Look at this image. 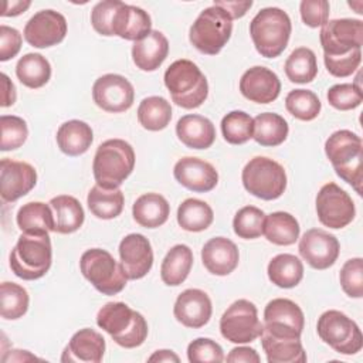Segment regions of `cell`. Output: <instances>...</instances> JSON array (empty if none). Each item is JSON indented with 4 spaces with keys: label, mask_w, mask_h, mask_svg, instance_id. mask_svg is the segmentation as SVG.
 Listing matches in <instances>:
<instances>
[{
    "label": "cell",
    "mask_w": 363,
    "mask_h": 363,
    "mask_svg": "<svg viewBox=\"0 0 363 363\" xmlns=\"http://www.w3.org/2000/svg\"><path fill=\"white\" fill-rule=\"evenodd\" d=\"M132 214L139 225L145 228H157L167 221L170 204L159 193H145L133 203Z\"/></svg>",
    "instance_id": "obj_30"
},
{
    "label": "cell",
    "mask_w": 363,
    "mask_h": 363,
    "mask_svg": "<svg viewBox=\"0 0 363 363\" xmlns=\"http://www.w3.org/2000/svg\"><path fill=\"white\" fill-rule=\"evenodd\" d=\"M221 133L225 142L242 145L252 139L254 119L244 111H231L221 119Z\"/></svg>",
    "instance_id": "obj_43"
},
{
    "label": "cell",
    "mask_w": 363,
    "mask_h": 363,
    "mask_svg": "<svg viewBox=\"0 0 363 363\" xmlns=\"http://www.w3.org/2000/svg\"><path fill=\"white\" fill-rule=\"evenodd\" d=\"M13 274L24 281L43 278L52 262V247L48 233H23L10 252Z\"/></svg>",
    "instance_id": "obj_4"
},
{
    "label": "cell",
    "mask_w": 363,
    "mask_h": 363,
    "mask_svg": "<svg viewBox=\"0 0 363 363\" xmlns=\"http://www.w3.org/2000/svg\"><path fill=\"white\" fill-rule=\"evenodd\" d=\"M30 296L26 288L14 282H1L0 285V315L3 319L16 320L26 315Z\"/></svg>",
    "instance_id": "obj_42"
},
{
    "label": "cell",
    "mask_w": 363,
    "mask_h": 363,
    "mask_svg": "<svg viewBox=\"0 0 363 363\" xmlns=\"http://www.w3.org/2000/svg\"><path fill=\"white\" fill-rule=\"evenodd\" d=\"M1 128V142L0 149L3 152L18 149L24 145L28 136V128L23 118L16 115H1L0 116Z\"/></svg>",
    "instance_id": "obj_46"
},
{
    "label": "cell",
    "mask_w": 363,
    "mask_h": 363,
    "mask_svg": "<svg viewBox=\"0 0 363 363\" xmlns=\"http://www.w3.org/2000/svg\"><path fill=\"white\" fill-rule=\"evenodd\" d=\"M54 216V231L58 234H71L79 230L85 220L81 203L68 194L55 196L50 200Z\"/></svg>",
    "instance_id": "obj_29"
},
{
    "label": "cell",
    "mask_w": 363,
    "mask_h": 363,
    "mask_svg": "<svg viewBox=\"0 0 363 363\" xmlns=\"http://www.w3.org/2000/svg\"><path fill=\"white\" fill-rule=\"evenodd\" d=\"M328 102L337 111H350L363 101V92L356 84H336L328 89Z\"/></svg>",
    "instance_id": "obj_47"
},
{
    "label": "cell",
    "mask_w": 363,
    "mask_h": 363,
    "mask_svg": "<svg viewBox=\"0 0 363 363\" xmlns=\"http://www.w3.org/2000/svg\"><path fill=\"white\" fill-rule=\"evenodd\" d=\"M298 250L312 268L328 269L336 262L340 245L333 234L322 228H311L301 237Z\"/></svg>",
    "instance_id": "obj_17"
},
{
    "label": "cell",
    "mask_w": 363,
    "mask_h": 363,
    "mask_svg": "<svg viewBox=\"0 0 363 363\" xmlns=\"http://www.w3.org/2000/svg\"><path fill=\"white\" fill-rule=\"evenodd\" d=\"M105 347V339L99 332L91 328H84L72 335L61 354V362L99 363L104 357Z\"/></svg>",
    "instance_id": "obj_23"
},
{
    "label": "cell",
    "mask_w": 363,
    "mask_h": 363,
    "mask_svg": "<svg viewBox=\"0 0 363 363\" xmlns=\"http://www.w3.org/2000/svg\"><path fill=\"white\" fill-rule=\"evenodd\" d=\"M37 184V172L27 163L9 157L0 162V196L4 201L13 203L26 196Z\"/></svg>",
    "instance_id": "obj_18"
},
{
    "label": "cell",
    "mask_w": 363,
    "mask_h": 363,
    "mask_svg": "<svg viewBox=\"0 0 363 363\" xmlns=\"http://www.w3.org/2000/svg\"><path fill=\"white\" fill-rule=\"evenodd\" d=\"M31 6V1L28 0H13V1H4L1 17H14L24 13Z\"/></svg>",
    "instance_id": "obj_55"
},
{
    "label": "cell",
    "mask_w": 363,
    "mask_h": 363,
    "mask_svg": "<svg viewBox=\"0 0 363 363\" xmlns=\"http://www.w3.org/2000/svg\"><path fill=\"white\" fill-rule=\"evenodd\" d=\"M319 40L323 50V60L352 57L362 52L363 21L359 18L328 20L320 27Z\"/></svg>",
    "instance_id": "obj_10"
},
{
    "label": "cell",
    "mask_w": 363,
    "mask_h": 363,
    "mask_svg": "<svg viewBox=\"0 0 363 363\" xmlns=\"http://www.w3.org/2000/svg\"><path fill=\"white\" fill-rule=\"evenodd\" d=\"M173 176L183 187L196 193H207L218 183L216 167L194 156L179 159L173 167Z\"/></svg>",
    "instance_id": "obj_20"
},
{
    "label": "cell",
    "mask_w": 363,
    "mask_h": 363,
    "mask_svg": "<svg viewBox=\"0 0 363 363\" xmlns=\"http://www.w3.org/2000/svg\"><path fill=\"white\" fill-rule=\"evenodd\" d=\"M244 189L261 200H275L286 189V173L282 164L265 156L252 157L242 169Z\"/></svg>",
    "instance_id": "obj_9"
},
{
    "label": "cell",
    "mask_w": 363,
    "mask_h": 363,
    "mask_svg": "<svg viewBox=\"0 0 363 363\" xmlns=\"http://www.w3.org/2000/svg\"><path fill=\"white\" fill-rule=\"evenodd\" d=\"M119 258L128 279L143 278L153 265L150 241L139 233L128 234L119 242Z\"/></svg>",
    "instance_id": "obj_19"
},
{
    "label": "cell",
    "mask_w": 363,
    "mask_h": 363,
    "mask_svg": "<svg viewBox=\"0 0 363 363\" xmlns=\"http://www.w3.org/2000/svg\"><path fill=\"white\" fill-rule=\"evenodd\" d=\"M265 213L255 206L241 207L233 220L234 233L244 240H254L262 235Z\"/></svg>",
    "instance_id": "obj_45"
},
{
    "label": "cell",
    "mask_w": 363,
    "mask_h": 363,
    "mask_svg": "<svg viewBox=\"0 0 363 363\" xmlns=\"http://www.w3.org/2000/svg\"><path fill=\"white\" fill-rule=\"evenodd\" d=\"M343 292L350 298L363 296V259L360 257L347 259L339 274Z\"/></svg>",
    "instance_id": "obj_48"
},
{
    "label": "cell",
    "mask_w": 363,
    "mask_h": 363,
    "mask_svg": "<svg viewBox=\"0 0 363 363\" xmlns=\"http://www.w3.org/2000/svg\"><path fill=\"white\" fill-rule=\"evenodd\" d=\"M315 204L320 224L329 228H343L350 224L356 216V207L352 197L333 182H329L319 189Z\"/></svg>",
    "instance_id": "obj_13"
},
{
    "label": "cell",
    "mask_w": 363,
    "mask_h": 363,
    "mask_svg": "<svg viewBox=\"0 0 363 363\" xmlns=\"http://www.w3.org/2000/svg\"><path fill=\"white\" fill-rule=\"evenodd\" d=\"M176 135L190 149H207L216 140L213 122L197 113L182 116L176 123Z\"/></svg>",
    "instance_id": "obj_27"
},
{
    "label": "cell",
    "mask_w": 363,
    "mask_h": 363,
    "mask_svg": "<svg viewBox=\"0 0 363 363\" xmlns=\"http://www.w3.org/2000/svg\"><path fill=\"white\" fill-rule=\"evenodd\" d=\"M17 225L23 233L45 234L54 231V216L50 204L30 201L23 204L16 217Z\"/></svg>",
    "instance_id": "obj_34"
},
{
    "label": "cell",
    "mask_w": 363,
    "mask_h": 363,
    "mask_svg": "<svg viewBox=\"0 0 363 363\" xmlns=\"http://www.w3.org/2000/svg\"><path fill=\"white\" fill-rule=\"evenodd\" d=\"M149 362H180L179 356L173 352V350H167V349H162V350H156L152 356H149L147 359Z\"/></svg>",
    "instance_id": "obj_57"
},
{
    "label": "cell",
    "mask_w": 363,
    "mask_h": 363,
    "mask_svg": "<svg viewBox=\"0 0 363 363\" xmlns=\"http://www.w3.org/2000/svg\"><path fill=\"white\" fill-rule=\"evenodd\" d=\"M316 332L322 342L342 354H356L363 347V335L357 323L346 313L329 309L316 323Z\"/></svg>",
    "instance_id": "obj_11"
},
{
    "label": "cell",
    "mask_w": 363,
    "mask_h": 363,
    "mask_svg": "<svg viewBox=\"0 0 363 363\" xmlns=\"http://www.w3.org/2000/svg\"><path fill=\"white\" fill-rule=\"evenodd\" d=\"M220 332L224 339L237 345L258 339L262 333V323L258 319L257 306L248 299L233 302L220 319Z\"/></svg>",
    "instance_id": "obj_12"
},
{
    "label": "cell",
    "mask_w": 363,
    "mask_h": 363,
    "mask_svg": "<svg viewBox=\"0 0 363 363\" xmlns=\"http://www.w3.org/2000/svg\"><path fill=\"white\" fill-rule=\"evenodd\" d=\"M138 121L142 128L157 132L164 129L172 121L170 102L163 96H147L138 106Z\"/></svg>",
    "instance_id": "obj_40"
},
{
    "label": "cell",
    "mask_w": 363,
    "mask_h": 363,
    "mask_svg": "<svg viewBox=\"0 0 363 363\" xmlns=\"http://www.w3.org/2000/svg\"><path fill=\"white\" fill-rule=\"evenodd\" d=\"M329 10L330 6L326 0H303L299 4L301 18L311 28L325 26L329 18Z\"/></svg>",
    "instance_id": "obj_51"
},
{
    "label": "cell",
    "mask_w": 363,
    "mask_h": 363,
    "mask_svg": "<svg viewBox=\"0 0 363 363\" xmlns=\"http://www.w3.org/2000/svg\"><path fill=\"white\" fill-rule=\"evenodd\" d=\"M125 197L121 189H104L95 184L86 197L89 211L101 220H112L123 210Z\"/></svg>",
    "instance_id": "obj_36"
},
{
    "label": "cell",
    "mask_w": 363,
    "mask_h": 363,
    "mask_svg": "<svg viewBox=\"0 0 363 363\" xmlns=\"http://www.w3.org/2000/svg\"><path fill=\"white\" fill-rule=\"evenodd\" d=\"M55 139L60 150L74 157L84 155L91 147L94 132L86 122L71 119L60 125Z\"/></svg>",
    "instance_id": "obj_28"
},
{
    "label": "cell",
    "mask_w": 363,
    "mask_h": 363,
    "mask_svg": "<svg viewBox=\"0 0 363 363\" xmlns=\"http://www.w3.org/2000/svg\"><path fill=\"white\" fill-rule=\"evenodd\" d=\"M286 111L299 121H313L322 108L318 95L309 89H294L285 98Z\"/></svg>",
    "instance_id": "obj_44"
},
{
    "label": "cell",
    "mask_w": 363,
    "mask_h": 363,
    "mask_svg": "<svg viewBox=\"0 0 363 363\" xmlns=\"http://www.w3.org/2000/svg\"><path fill=\"white\" fill-rule=\"evenodd\" d=\"M193 267V251L186 244H176L164 255L160 278L167 286H177L186 281Z\"/></svg>",
    "instance_id": "obj_31"
},
{
    "label": "cell",
    "mask_w": 363,
    "mask_h": 363,
    "mask_svg": "<svg viewBox=\"0 0 363 363\" xmlns=\"http://www.w3.org/2000/svg\"><path fill=\"white\" fill-rule=\"evenodd\" d=\"M173 313L176 320L186 328H203L204 325L208 323L213 313L211 299L201 289H184L174 302Z\"/></svg>",
    "instance_id": "obj_21"
},
{
    "label": "cell",
    "mask_w": 363,
    "mask_h": 363,
    "mask_svg": "<svg viewBox=\"0 0 363 363\" xmlns=\"http://www.w3.org/2000/svg\"><path fill=\"white\" fill-rule=\"evenodd\" d=\"M288 122L278 113L262 112L254 118L252 139L261 146H279L288 138Z\"/></svg>",
    "instance_id": "obj_35"
},
{
    "label": "cell",
    "mask_w": 363,
    "mask_h": 363,
    "mask_svg": "<svg viewBox=\"0 0 363 363\" xmlns=\"http://www.w3.org/2000/svg\"><path fill=\"white\" fill-rule=\"evenodd\" d=\"M1 106L7 108L16 102V88L14 84L10 81V78L3 72L1 74Z\"/></svg>",
    "instance_id": "obj_56"
},
{
    "label": "cell",
    "mask_w": 363,
    "mask_h": 363,
    "mask_svg": "<svg viewBox=\"0 0 363 363\" xmlns=\"http://www.w3.org/2000/svg\"><path fill=\"white\" fill-rule=\"evenodd\" d=\"M16 75L24 86L37 89L50 81L51 64L44 55L38 52H28L17 61Z\"/></svg>",
    "instance_id": "obj_38"
},
{
    "label": "cell",
    "mask_w": 363,
    "mask_h": 363,
    "mask_svg": "<svg viewBox=\"0 0 363 363\" xmlns=\"http://www.w3.org/2000/svg\"><path fill=\"white\" fill-rule=\"evenodd\" d=\"M285 74L291 82L308 84L318 75L315 52L308 47L295 48L285 61Z\"/></svg>",
    "instance_id": "obj_41"
},
{
    "label": "cell",
    "mask_w": 363,
    "mask_h": 363,
    "mask_svg": "<svg viewBox=\"0 0 363 363\" xmlns=\"http://www.w3.org/2000/svg\"><path fill=\"white\" fill-rule=\"evenodd\" d=\"M213 4L224 9L230 17L234 18H241L247 14V11L251 9L252 1L247 0V1H214Z\"/></svg>",
    "instance_id": "obj_54"
},
{
    "label": "cell",
    "mask_w": 363,
    "mask_h": 363,
    "mask_svg": "<svg viewBox=\"0 0 363 363\" xmlns=\"http://www.w3.org/2000/svg\"><path fill=\"white\" fill-rule=\"evenodd\" d=\"M122 1L119 0H104L94 6L91 11V24L94 30L105 37H111L115 13Z\"/></svg>",
    "instance_id": "obj_50"
},
{
    "label": "cell",
    "mask_w": 363,
    "mask_h": 363,
    "mask_svg": "<svg viewBox=\"0 0 363 363\" xmlns=\"http://www.w3.org/2000/svg\"><path fill=\"white\" fill-rule=\"evenodd\" d=\"M269 281L279 288H294L303 278V264L292 254L275 255L267 268Z\"/></svg>",
    "instance_id": "obj_37"
},
{
    "label": "cell",
    "mask_w": 363,
    "mask_h": 363,
    "mask_svg": "<svg viewBox=\"0 0 363 363\" xmlns=\"http://www.w3.org/2000/svg\"><path fill=\"white\" fill-rule=\"evenodd\" d=\"M96 325L109 333L112 340L125 347L140 346L147 337V322L142 313L125 302H108L96 313Z\"/></svg>",
    "instance_id": "obj_1"
},
{
    "label": "cell",
    "mask_w": 363,
    "mask_h": 363,
    "mask_svg": "<svg viewBox=\"0 0 363 363\" xmlns=\"http://www.w3.org/2000/svg\"><path fill=\"white\" fill-rule=\"evenodd\" d=\"M303 326V312L294 301L275 298L267 303L262 332L277 337H301Z\"/></svg>",
    "instance_id": "obj_14"
},
{
    "label": "cell",
    "mask_w": 363,
    "mask_h": 363,
    "mask_svg": "<svg viewBox=\"0 0 363 363\" xmlns=\"http://www.w3.org/2000/svg\"><path fill=\"white\" fill-rule=\"evenodd\" d=\"M79 269L84 278L104 295L119 294L128 282L121 262L102 248L86 250L81 255Z\"/></svg>",
    "instance_id": "obj_8"
},
{
    "label": "cell",
    "mask_w": 363,
    "mask_h": 363,
    "mask_svg": "<svg viewBox=\"0 0 363 363\" xmlns=\"http://www.w3.org/2000/svg\"><path fill=\"white\" fill-rule=\"evenodd\" d=\"M231 33L233 18L224 9L213 4L197 16L190 27L189 40L197 51L216 55L228 43Z\"/></svg>",
    "instance_id": "obj_7"
},
{
    "label": "cell",
    "mask_w": 363,
    "mask_h": 363,
    "mask_svg": "<svg viewBox=\"0 0 363 363\" xmlns=\"http://www.w3.org/2000/svg\"><path fill=\"white\" fill-rule=\"evenodd\" d=\"M292 31L286 11L278 7L259 10L250 23V34L255 50L265 58H275L284 52Z\"/></svg>",
    "instance_id": "obj_6"
},
{
    "label": "cell",
    "mask_w": 363,
    "mask_h": 363,
    "mask_svg": "<svg viewBox=\"0 0 363 363\" xmlns=\"http://www.w3.org/2000/svg\"><path fill=\"white\" fill-rule=\"evenodd\" d=\"M152 31V20L147 11L138 6L121 3L112 24V34L123 40L139 41Z\"/></svg>",
    "instance_id": "obj_25"
},
{
    "label": "cell",
    "mask_w": 363,
    "mask_h": 363,
    "mask_svg": "<svg viewBox=\"0 0 363 363\" xmlns=\"http://www.w3.org/2000/svg\"><path fill=\"white\" fill-rule=\"evenodd\" d=\"M325 153L336 174L362 194V138L349 129L336 130L326 139Z\"/></svg>",
    "instance_id": "obj_2"
},
{
    "label": "cell",
    "mask_w": 363,
    "mask_h": 363,
    "mask_svg": "<svg viewBox=\"0 0 363 363\" xmlns=\"http://www.w3.org/2000/svg\"><path fill=\"white\" fill-rule=\"evenodd\" d=\"M65 17L51 9L37 11L24 27L26 41L35 48H48L60 44L67 35Z\"/></svg>",
    "instance_id": "obj_16"
},
{
    "label": "cell",
    "mask_w": 363,
    "mask_h": 363,
    "mask_svg": "<svg viewBox=\"0 0 363 363\" xmlns=\"http://www.w3.org/2000/svg\"><path fill=\"white\" fill-rule=\"evenodd\" d=\"M169 54V41L159 30H152L145 38L132 45V60L135 65L146 72L156 71Z\"/></svg>",
    "instance_id": "obj_26"
},
{
    "label": "cell",
    "mask_w": 363,
    "mask_h": 363,
    "mask_svg": "<svg viewBox=\"0 0 363 363\" xmlns=\"http://www.w3.org/2000/svg\"><path fill=\"white\" fill-rule=\"evenodd\" d=\"M164 85L172 101L184 109L199 108L208 95V82L200 68L190 60H176L164 71Z\"/></svg>",
    "instance_id": "obj_5"
},
{
    "label": "cell",
    "mask_w": 363,
    "mask_h": 363,
    "mask_svg": "<svg viewBox=\"0 0 363 363\" xmlns=\"http://www.w3.org/2000/svg\"><path fill=\"white\" fill-rule=\"evenodd\" d=\"M201 261L210 274L225 277L237 268L240 252L230 238L214 237L203 245Z\"/></svg>",
    "instance_id": "obj_24"
},
{
    "label": "cell",
    "mask_w": 363,
    "mask_h": 363,
    "mask_svg": "<svg viewBox=\"0 0 363 363\" xmlns=\"http://www.w3.org/2000/svg\"><path fill=\"white\" fill-rule=\"evenodd\" d=\"M92 99L102 111L121 113L133 105L135 89L123 75L105 74L94 82Z\"/></svg>",
    "instance_id": "obj_15"
},
{
    "label": "cell",
    "mask_w": 363,
    "mask_h": 363,
    "mask_svg": "<svg viewBox=\"0 0 363 363\" xmlns=\"http://www.w3.org/2000/svg\"><path fill=\"white\" fill-rule=\"evenodd\" d=\"M135 167V150L123 139L102 142L94 156L92 172L98 186L119 189Z\"/></svg>",
    "instance_id": "obj_3"
},
{
    "label": "cell",
    "mask_w": 363,
    "mask_h": 363,
    "mask_svg": "<svg viewBox=\"0 0 363 363\" xmlns=\"http://www.w3.org/2000/svg\"><path fill=\"white\" fill-rule=\"evenodd\" d=\"M299 223L286 211H274L265 216L262 234L275 245H292L299 238Z\"/></svg>",
    "instance_id": "obj_33"
},
{
    "label": "cell",
    "mask_w": 363,
    "mask_h": 363,
    "mask_svg": "<svg viewBox=\"0 0 363 363\" xmlns=\"http://www.w3.org/2000/svg\"><path fill=\"white\" fill-rule=\"evenodd\" d=\"M214 220L213 208L203 200L186 199L177 208L179 225L190 233L207 230Z\"/></svg>",
    "instance_id": "obj_39"
},
{
    "label": "cell",
    "mask_w": 363,
    "mask_h": 363,
    "mask_svg": "<svg viewBox=\"0 0 363 363\" xmlns=\"http://www.w3.org/2000/svg\"><path fill=\"white\" fill-rule=\"evenodd\" d=\"M227 362H244V363H259L261 357L257 353L255 349L252 347H247V346H238L230 350V353L227 354Z\"/></svg>",
    "instance_id": "obj_53"
},
{
    "label": "cell",
    "mask_w": 363,
    "mask_h": 363,
    "mask_svg": "<svg viewBox=\"0 0 363 363\" xmlns=\"http://www.w3.org/2000/svg\"><path fill=\"white\" fill-rule=\"evenodd\" d=\"M240 92L251 102L269 104L274 102L281 92V81L269 68L255 65L242 74Z\"/></svg>",
    "instance_id": "obj_22"
},
{
    "label": "cell",
    "mask_w": 363,
    "mask_h": 363,
    "mask_svg": "<svg viewBox=\"0 0 363 363\" xmlns=\"http://www.w3.org/2000/svg\"><path fill=\"white\" fill-rule=\"evenodd\" d=\"M261 345L268 363H305L306 353L301 337H277L261 333Z\"/></svg>",
    "instance_id": "obj_32"
},
{
    "label": "cell",
    "mask_w": 363,
    "mask_h": 363,
    "mask_svg": "<svg viewBox=\"0 0 363 363\" xmlns=\"http://www.w3.org/2000/svg\"><path fill=\"white\" fill-rule=\"evenodd\" d=\"M21 34L17 28L6 24L0 26V61H9L16 57L21 48Z\"/></svg>",
    "instance_id": "obj_52"
},
{
    "label": "cell",
    "mask_w": 363,
    "mask_h": 363,
    "mask_svg": "<svg viewBox=\"0 0 363 363\" xmlns=\"http://www.w3.org/2000/svg\"><path fill=\"white\" fill-rule=\"evenodd\" d=\"M190 363H220L224 360L223 347L208 337H197L187 346Z\"/></svg>",
    "instance_id": "obj_49"
}]
</instances>
